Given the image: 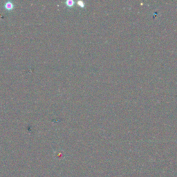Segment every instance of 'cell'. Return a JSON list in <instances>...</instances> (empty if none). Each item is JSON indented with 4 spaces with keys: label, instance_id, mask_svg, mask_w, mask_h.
I'll use <instances>...</instances> for the list:
<instances>
[{
    "label": "cell",
    "instance_id": "7a4b0ae2",
    "mask_svg": "<svg viewBox=\"0 0 177 177\" xmlns=\"http://www.w3.org/2000/svg\"><path fill=\"white\" fill-rule=\"evenodd\" d=\"M67 4L69 5V6H71V5H72L73 3V1H71V0H68V1H67Z\"/></svg>",
    "mask_w": 177,
    "mask_h": 177
},
{
    "label": "cell",
    "instance_id": "6da1fadb",
    "mask_svg": "<svg viewBox=\"0 0 177 177\" xmlns=\"http://www.w3.org/2000/svg\"><path fill=\"white\" fill-rule=\"evenodd\" d=\"M6 8H8V9H10V8H12V4L10 2H7L6 4Z\"/></svg>",
    "mask_w": 177,
    "mask_h": 177
}]
</instances>
